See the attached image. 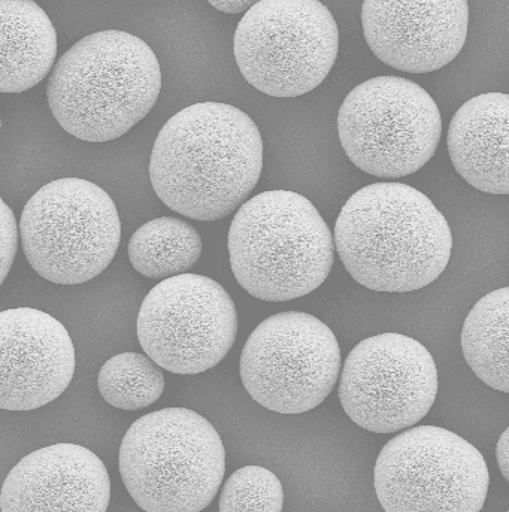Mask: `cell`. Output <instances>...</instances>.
<instances>
[{"mask_svg": "<svg viewBox=\"0 0 509 512\" xmlns=\"http://www.w3.org/2000/svg\"><path fill=\"white\" fill-rule=\"evenodd\" d=\"M206 2L226 14H242V12H247L251 6L256 5L259 0H206Z\"/></svg>", "mask_w": 509, "mask_h": 512, "instance_id": "obj_23", "label": "cell"}, {"mask_svg": "<svg viewBox=\"0 0 509 512\" xmlns=\"http://www.w3.org/2000/svg\"><path fill=\"white\" fill-rule=\"evenodd\" d=\"M509 289L495 290L477 302L462 329V351L474 374L492 389L509 392Z\"/></svg>", "mask_w": 509, "mask_h": 512, "instance_id": "obj_18", "label": "cell"}, {"mask_svg": "<svg viewBox=\"0 0 509 512\" xmlns=\"http://www.w3.org/2000/svg\"><path fill=\"white\" fill-rule=\"evenodd\" d=\"M111 480L98 456L77 444H54L23 457L0 492L3 512H105Z\"/></svg>", "mask_w": 509, "mask_h": 512, "instance_id": "obj_15", "label": "cell"}, {"mask_svg": "<svg viewBox=\"0 0 509 512\" xmlns=\"http://www.w3.org/2000/svg\"><path fill=\"white\" fill-rule=\"evenodd\" d=\"M457 174L480 192L508 195L509 96L486 93L463 103L448 129Z\"/></svg>", "mask_w": 509, "mask_h": 512, "instance_id": "obj_16", "label": "cell"}, {"mask_svg": "<svg viewBox=\"0 0 509 512\" xmlns=\"http://www.w3.org/2000/svg\"><path fill=\"white\" fill-rule=\"evenodd\" d=\"M0 129H2V118H0Z\"/></svg>", "mask_w": 509, "mask_h": 512, "instance_id": "obj_25", "label": "cell"}, {"mask_svg": "<svg viewBox=\"0 0 509 512\" xmlns=\"http://www.w3.org/2000/svg\"><path fill=\"white\" fill-rule=\"evenodd\" d=\"M262 169V135L250 115L227 103L202 102L162 127L151 151L150 180L172 211L217 221L247 201Z\"/></svg>", "mask_w": 509, "mask_h": 512, "instance_id": "obj_1", "label": "cell"}, {"mask_svg": "<svg viewBox=\"0 0 509 512\" xmlns=\"http://www.w3.org/2000/svg\"><path fill=\"white\" fill-rule=\"evenodd\" d=\"M283 484L262 466H245L230 475L220 495V512H280Z\"/></svg>", "mask_w": 509, "mask_h": 512, "instance_id": "obj_21", "label": "cell"}, {"mask_svg": "<svg viewBox=\"0 0 509 512\" xmlns=\"http://www.w3.org/2000/svg\"><path fill=\"white\" fill-rule=\"evenodd\" d=\"M509 429L502 433L499 439L498 447H496V457H498V465L501 468L502 475L505 480L509 481Z\"/></svg>", "mask_w": 509, "mask_h": 512, "instance_id": "obj_24", "label": "cell"}, {"mask_svg": "<svg viewBox=\"0 0 509 512\" xmlns=\"http://www.w3.org/2000/svg\"><path fill=\"white\" fill-rule=\"evenodd\" d=\"M227 245L239 286L265 302L309 295L335 260L326 221L305 196L289 190L263 192L239 206Z\"/></svg>", "mask_w": 509, "mask_h": 512, "instance_id": "obj_4", "label": "cell"}, {"mask_svg": "<svg viewBox=\"0 0 509 512\" xmlns=\"http://www.w3.org/2000/svg\"><path fill=\"white\" fill-rule=\"evenodd\" d=\"M98 387L111 407L139 411L159 401L165 392V375L147 354L121 353L106 360Z\"/></svg>", "mask_w": 509, "mask_h": 512, "instance_id": "obj_20", "label": "cell"}, {"mask_svg": "<svg viewBox=\"0 0 509 512\" xmlns=\"http://www.w3.org/2000/svg\"><path fill=\"white\" fill-rule=\"evenodd\" d=\"M374 480L387 512H478L486 504L490 474L483 454L462 436L415 426L384 445Z\"/></svg>", "mask_w": 509, "mask_h": 512, "instance_id": "obj_9", "label": "cell"}, {"mask_svg": "<svg viewBox=\"0 0 509 512\" xmlns=\"http://www.w3.org/2000/svg\"><path fill=\"white\" fill-rule=\"evenodd\" d=\"M18 224L14 212L0 198V287L5 283L18 251Z\"/></svg>", "mask_w": 509, "mask_h": 512, "instance_id": "obj_22", "label": "cell"}, {"mask_svg": "<svg viewBox=\"0 0 509 512\" xmlns=\"http://www.w3.org/2000/svg\"><path fill=\"white\" fill-rule=\"evenodd\" d=\"M363 33L392 68L427 74L450 65L468 38V0H363Z\"/></svg>", "mask_w": 509, "mask_h": 512, "instance_id": "obj_13", "label": "cell"}, {"mask_svg": "<svg viewBox=\"0 0 509 512\" xmlns=\"http://www.w3.org/2000/svg\"><path fill=\"white\" fill-rule=\"evenodd\" d=\"M438 386V368L423 344L401 333H381L348 354L339 401L368 432H402L429 414Z\"/></svg>", "mask_w": 509, "mask_h": 512, "instance_id": "obj_12", "label": "cell"}, {"mask_svg": "<svg viewBox=\"0 0 509 512\" xmlns=\"http://www.w3.org/2000/svg\"><path fill=\"white\" fill-rule=\"evenodd\" d=\"M339 141L366 174L402 178L438 150L442 118L432 96L407 78H371L348 93L338 114Z\"/></svg>", "mask_w": 509, "mask_h": 512, "instance_id": "obj_8", "label": "cell"}, {"mask_svg": "<svg viewBox=\"0 0 509 512\" xmlns=\"http://www.w3.org/2000/svg\"><path fill=\"white\" fill-rule=\"evenodd\" d=\"M74 374V342L57 318L33 308L0 312V410L45 407Z\"/></svg>", "mask_w": 509, "mask_h": 512, "instance_id": "obj_14", "label": "cell"}, {"mask_svg": "<svg viewBox=\"0 0 509 512\" xmlns=\"http://www.w3.org/2000/svg\"><path fill=\"white\" fill-rule=\"evenodd\" d=\"M57 33L33 0H0V93L38 86L54 66Z\"/></svg>", "mask_w": 509, "mask_h": 512, "instance_id": "obj_17", "label": "cell"}, {"mask_svg": "<svg viewBox=\"0 0 509 512\" xmlns=\"http://www.w3.org/2000/svg\"><path fill=\"white\" fill-rule=\"evenodd\" d=\"M336 253L360 286L407 293L441 277L453 235L424 193L402 183H377L354 193L335 224Z\"/></svg>", "mask_w": 509, "mask_h": 512, "instance_id": "obj_2", "label": "cell"}, {"mask_svg": "<svg viewBox=\"0 0 509 512\" xmlns=\"http://www.w3.org/2000/svg\"><path fill=\"white\" fill-rule=\"evenodd\" d=\"M139 344L160 368L196 375L217 366L238 335V311L223 286L180 274L157 284L139 309Z\"/></svg>", "mask_w": 509, "mask_h": 512, "instance_id": "obj_11", "label": "cell"}, {"mask_svg": "<svg viewBox=\"0 0 509 512\" xmlns=\"http://www.w3.org/2000/svg\"><path fill=\"white\" fill-rule=\"evenodd\" d=\"M162 90L159 60L147 42L121 30L92 33L54 65L47 86L57 123L81 141L126 135L154 108Z\"/></svg>", "mask_w": 509, "mask_h": 512, "instance_id": "obj_3", "label": "cell"}, {"mask_svg": "<svg viewBox=\"0 0 509 512\" xmlns=\"http://www.w3.org/2000/svg\"><path fill=\"white\" fill-rule=\"evenodd\" d=\"M338 51V24L320 0H259L233 38L242 77L272 98H299L317 89Z\"/></svg>", "mask_w": 509, "mask_h": 512, "instance_id": "obj_7", "label": "cell"}, {"mask_svg": "<svg viewBox=\"0 0 509 512\" xmlns=\"http://www.w3.org/2000/svg\"><path fill=\"white\" fill-rule=\"evenodd\" d=\"M21 244L33 271L75 286L101 275L117 254L121 220L111 196L81 178L51 181L24 206Z\"/></svg>", "mask_w": 509, "mask_h": 512, "instance_id": "obj_6", "label": "cell"}, {"mask_svg": "<svg viewBox=\"0 0 509 512\" xmlns=\"http://www.w3.org/2000/svg\"><path fill=\"white\" fill-rule=\"evenodd\" d=\"M201 254V235L181 218L148 221L133 233L129 242L133 269L151 280L186 274L198 263Z\"/></svg>", "mask_w": 509, "mask_h": 512, "instance_id": "obj_19", "label": "cell"}, {"mask_svg": "<svg viewBox=\"0 0 509 512\" xmlns=\"http://www.w3.org/2000/svg\"><path fill=\"white\" fill-rule=\"evenodd\" d=\"M120 474L141 510L199 512L223 484L226 450L201 414L165 408L129 427L120 447Z\"/></svg>", "mask_w": 509, "mask_h": 512, "instance_id": "obj_5", "label": "cell"}, {"mask_svg": "<svg viewBox=\"0 0 509 512\" xmlns=\"http://www.w3.org/2000/svg\"><path fill=\"white\" fill-rule=\"evenodd\" d=\"M341 374V348L329 326L306 312L271 315L245 342L241 378L266 410L302 414L326 401Z\"/></svg>", "mask_w": 509, "mask_h": 512, "instance_id": "obj_10", "label": "cell"}]
</instances>
